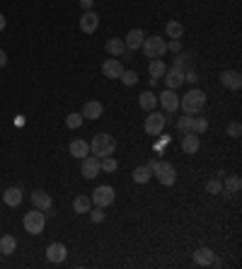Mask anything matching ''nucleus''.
Returning <instances> with one entry per match:
<instances>
[{"label": "nucleus", "instance_id": "9b49d317", "mask_svg": "<svg viewBox=\"0 0 242 269\" xmlns=\"http://www.w3.org/2000/svg\"><path fill=\"white\" fill-rule=\"evenodd\" d=\"M32 204H34V209H39V211H51L54 209V202H51V197L44 189L32 191Z\"/></svg>", "mask_w": 242, "mask_h": 269}, {"label": "nucleus", "instance_id": "c85d7f7f", "mask_svg": "<svg viewBox=\"0 0 242 269\" xmlns=\"http://www.w3.org/2000/svg\"><path fill=\"white\" fill-rule=\"evenodd\" d=\"M240 187H242L240 177H237V175H232V177L225 179V184H223V191H225V194H237V191H240Z\"/></svg>", "mask_w": 242, "mask_h": 269}, {"label": "nucleus", "instance_id": "ddd939ff", "mask_svg": "<svg viewBox=\"0 0 242 269\" xmlns=\"http://www.w3.org/2000/svg\"><path fill=\"white\" fill-rule=\"evenodd\" d=\"M97 27H99V17L95 15L92 10H85L83 12V17H80V29L85 34H92V32H97Z\"/></svg>", "mask_w": 242, "mask_h": 269}, {"label": "nucleus", "instance_id": "79ce46f5", "mask_svg": "<svg viewBox=\"0 0 242 269\" xmlns=\"http://www.w3.org/2000/svg\"><path fill=\"white\" fill-rule=\"evenodd\" d=\"M5 63H8V54H5V51L0 49V68L5 66Z\"/></svg>", "mask_w": 242, "mask_h": 269}, {"label": "nucleus", "instance_id": "f257e3e1", "mask_svg": "<svg viewBox=\"0 0 242 269\" xmlns=\"http://www.w3.org/2000/svg\"><path fill=\"white\" fill-rule=\"evenodd\" d=\"M179 107H182L187 114H198L204 107H206V92L198 90V88L189 90L184 97H179Z\"/></svg>", "mask_w": 242, "mask_h": 269}, {"label": "nucleus", "instance_id": "2eb2a0df", "mask_svg": "<svg viewBox=\"0 0 242 269\" xmlns=\"http://www.w3.org/2000/svg\"><path fill=\"white\" fill-rule=\"evenodd\" d=\"M220 83L230 90H240L242 88V75L237 70H223V73H220Z\"/></svg>", "mask_w": 242, "mask_h": 269}, {"label": "nucleus", "instance_id": "a19ab883", "mask_svg": "<svg viewBox=\"0 0 242 269\" xmlns=\"http://www.w3.org/2000/svg\"><path fill=\"white\" fill-rule=\"evenodd\" d=\"M80 5H83V10H92L95 0H80Z\"/></svg>", "mask_w": 242, "mask_h": 269}, {"label": "nucleus", "instance_id": "0eeeda50", "mask_svg": "<svg viewBox=\"0 0 242 269\" xmlns=\"http://www.w3.org/2000/svg\"><path fill=\"white\" fill-rule=\"evenodd\" d=\"M80 172H83L85 179H95L99 172H102V170H99V158L97 156H85L83 163H80Z\"/></svg>", "mask_w": 242, "mask_h": 269}, {"label": "nucleus", "instance_id": "a878e982", "mask_svg": "<svg viewBox=\"0 0 242 269\" xmlns=\"http://www.w3.org/2000/svg\"><path fill=\"white\" fill-rule=\"evenodd\" d=\"M150 175H153V170L148 168V165H138V168L133 170V182H138V184H145L148 179H150Z\"/></svg>", "mask_w": 242, "mask_h": 269}, {"label": "nucleus", "instance_id": "393cba45", "mask_svg": "<svg viewBox=\"0 0 242 269\" xmlns=\"http://www.w3.org/2000/svg\"><path fill=\"white\" fill-rule=\"evenodd\" d=\"M138 104L143 107L145 112H153V109H155V104H157V95H153L150 90H145L143 95L138 97Z\"/></svg>", "mask_w": 242, "mask_h": 269}, {"label": "nucleus", "instance_id": "4be33fe9", "mask_svg": "<svg viewBox=\"0 0 242 269\" xmlns=\"http://www.w3.org/2000/svg\"><path fill=\"white\" fill-rule=\"evenodd\" d=\"M107 51H109L111 56H124V54H126V44H124V39L111 36L109 42H107Z\"/></svg>", "mask_w": 242, "mask_h": 269}, {"label": "nucleus", "instance_id": "f704fd0d", "mask_svg": "<svg viewBox=\"0 0 242 269\" xmlns=\"http://www.w3.org/2000/svg\"><path fill=\"white\" fill-rule=\"evenodd\" d=\"M177 129H179L182 134H189V131H191V114L179 117V119H177Z\"/></svg>", "mask_w": 242, "mask_h": 269}, {"label": "nucleus", "instance_id": "ea45409f", "mask_svg": "<svg viewBox=\"0 0 242 269\" xmlns=\"http://www.w3.org/2000/svg\"><path fill=\"white\" fill-rule=\"evenodd\" d=\"M167 51L179 54V51H182V42H179V39H170V42H167Z\"/></svg>", "mask_w": 242, "mask_h": 269}, {"label": "nucleus", "instance_id": "72a5a7b5", "mask_svg": "<svg viewBox=\"0 0 242 269\" xmlns=\"http://www.w3.org/2000/svg\"><path fill=\"white\" fill-rule=\"evenodd\" d=\"M119 80L124 83V85H129V88H131V85H136V83H138V73H136V70H124Z\"/></svg>", "mask_w": 242, "mask_h": 269}, {"label": "nucleus", "instance_id": "37998d69", "mask_svg": "<svg viewBox=\"0 0 242 269\" xmlns=\"http://www.w3.org/2000/svg\"><path fill=\"white\" fill-rule=\"evenodd\" d=\"M5 24H8V22H5V15H3V12H0V32H3V29H5Z\"/></svg>", "mask_w": 242, "mask_h": 269}, {"label": "nucleus", "instance_id": "9d476101", "mask_svg": "<svg viewBox=\"0 0 242 269\" xmlns=\"http://www.w3.org/2000/svg\"><path fill=\"white\" fill-rule=\"evenodd\" d=\"M121 73H124V66H121L119 58H107L104 63H102V75L104 78H121Z\"/></svg>", "mask_w": 242, "mask_h": 269}, {"label": "nucleus", "instance_id": "5701e85b", "mask_svg": "<svg viewBox=\"0 0 242 269\" xmlns=\"http://www.w3.org/2000/svg\"><path fill=\"white\" fill-rule=\"evenodd\" d=\"M194 262H196V264H204V267H209L211 262H213V250H209V247H198L196 252H194Z\"/></svg>", "mask_w": 242, "mask_h": 269}, {"label": "nucleus", "instance_id": "39448f33", "mask_svg": "<svg viewBox=\"0 0 242 269\" xmlns=\"http://www.w3.org/2000/svg\"><path fill=\"white\" fill-rule=\"evenodd\" d=\"M141 49H143L145 58H163L167 54V42L163 36H150V39H143Z\"/></svg>", "mask_w": 242, "mask_h": 269}, {"label": "nucleus", "instance_id": "423d86ee", "mask_svg": "<svg viewBox=\"0 0 242 269\" xmlns=\"http://www.w3.org/2000/svg\"><path fill=\"white\" fill-rule=\"evenodd\" d=\"M165 122H167L165 114L148 112V119H145V124H143L145 134H148V136H160V134H163V129H165Z\"/></svg>", "mask_w": 242, "mask_h": 269}, {"label": "nucleus", "instance_id": "1a4fd4ad", "mask_svg": "<svg viewBox=\"0 0 242 269\" xmlns=\"http://www.w3.org/2000/svg\"><path fill=\"white\" fill-rule=\"evenodd\" d=\"M157 102L165 107L167 112H177V109H179V95H177L175 90H170V88L163 90V95L157 97Z\"/></svg>", "mask_w": 242, "mask_h": 269}, {"label": "nucleus", "instance_id": "f8f14e48", "mask_svg": "<svg viewBox=\"0 0 242 269\" xmlns=\"http://www.w3.org/2000/svg\"><path fill=\"white\" fill-rule=\"evenodd\" d=\"M46 257H49V262H54V264H61L68 257L66 245L63 243H51V245L46 247Z\"/></svg>", "mask_w": 242, "mask_h": 269}, {"label": "nucleus", "instance_id": "20e7f679", "mask_svg": "<svg viewBox=\"0 0 242 269\" xmlns=\"http://www.w3.org/2000/svg\"><path fill=\"white\" fill-rule=\"evenodd\" d=\"M24 230L29 233V236H42V230H44L46 225V216L44 211H39V209H32L29 213H24Z\"/></svg>", "mask_w": 242, "mask_h": 269}, {"label": "nucleus", "instance_id": "2f4dec72", "mask_svg": "<svg viewBox=\"0 0 242 269\" xmlns=\"http://www.w3.org/2000/svg\"><path fill=\"white\" fill-rule=\"evenodd\" d=\"M189 61H191V56L179 51V54H177V58H175V66H172V68H177V70H184V73H187V70H189Z\"/></svg>", "mask_w": 242, "mask_h": 269}, {"label": "nucleus", "instance_id": "4468645a", "mask_svg": "<svg viewBox=\"0 0 242 269\" xmlns=\"http://www.w3.org/2000/svg\"><path fill=\"white\" fill-rule=\"evenodd\" d=\"M102 112H104V107H102V102H85L83 104V119H90V122H95V119H99L102 117Z\"/></svg>", "mask_w": 242, "mask_h": 269}, {"label": "nucleus", "instance_id": "6e6552de", "mask_svg": "<svg viewBox=\"0 0 242 269\" xmlns=\"http://www.w3.org/2000/svg\"><path fill=\"white\" fill-rule=\"evenodd\" d=\"M114 202V189L111 187H107V184H102V187H97V189L92 191V204L95 206H109V204Z\"/></svg>", "mask_w": 242, "mask_h": 269}, {"label": "nucleus", "instance_id": "4c0bfd02", "mask_svg": "<svg viewBox=\"0 0 242 269\" xmlns=\"http://www.w3.org/2000/svg\"><path fill=\"white\" fill-rule=\"evenodd\" d=\"M240 134H242L240 122H232L230 126H228V136H232V138H240Z\"/></svg>", "mask_w": 242, "mask_h": 269}, {"label": "nucleus", "instance_id": "cd10ccee", "mask_svg": "<svg viewBox=\"0 0 242 269\" xmlns=\"http://www.w3.org/2000/svg\"><path fill=\"white\" fill-rule=\"evenodd\" d=\"M182 34H184V24L182 22H177V20L167 22V36L170 39H182Z\"/></svg>", "mask_w": 242, "mask_h": 269}, {"label": "nucleus", "instance_id": "dca6fc26", "mask_svg": "<svg viewBox=\"0 0 242 269\" xmlns=\"http://www.w3.org/2000/svg\"><path fill=\"white\" fill-rule=\"evenodd\" d=\"M165 88H170V90H175V88H179L182 83H184V70H177V68H170V70H165Z\"/></svg>", "mask_w": 242, "mask_h": 269}, {"label": "nucleus", "instance_id": "f3484780", "mask_svg": "<svg viewBox=\"0 0 242 269\" xmlns=\"http://www.w3.org/2000/svg\"><path fill=\"white\" fill-rule=\"evenodd\" d=\"M145 34L141 29H131V32L126 34V39H124V44H126V51H136V49H141L143 44Z\"/></svg>", "mask_w": 242, "mask_h": 269}, {"label": "nucleus", "instance_id": "aec40b11", "mask_svg": "<svg viewBox=\"0 0 242 269\" xmlns=\"http://www.w3.org/2000/svg\"><path fill=\"white\" fill-rule=\"evenodd\" d=\"M198 148H201V141H198V134H191V131H189V134H184V138H182V150L191 156V153H196Z\"/></svg>", "mask_w": 242, "mask_h": 269}, {"label": "nucleus", "instance_id": "6ab92c4d", "mask_svg": "<svg viewBox=\"0 0 242 269\" xmlns=\"http://www.w3.org/2000/svg\"><path fill=\"white\" fill-rule=\"evenodd\" d=\"M3 202L8 204V206H20L22 204V189L20 187H8V189L3 191Z\"/></svg>", "mask_w": 242, "mask_h": 269}, {"label": "nucleus", "instance_id": "c9c22d12", "mask_svg": "<svg viewBox=\"0 0 242 269\" xmlns=\"http://www.w3.org/2000/svg\"><path fill=\"white\" fill-rule=\"evenodd\" d=\"M88 213L92 216L95 223H102V221H104V209H102V206H95V209H90Z\"/></svg>", "mask_w": 242, "mask_h": 269}, {"label": "nucleus", "instance_id": "7ed1b4c3", "mask_svg": "<svg viewBox=\"0 0 242 269\" xmlns=\"http://www.w3.org/2000/svg\"><path fill=\"white\" fill-rule=\"evenodd\" d=\"M114 150H116V141H114V136H109V134H97L92 138V143H90V153L97 158L111 156Z\"/></svg>", "mask_w": 242, "mask_h": 269}, {"label": "nucleus", "instance_id": "bb28decb", "mask_svg": "<svg viewBox=\"0 0 242 269\" xmlns=\"http://www.w3.org/2000/svg\"><path fill=\"white\" fill-rule=\"evenodd\" d=\"M73 209H75V213H88L92 209V199L85 197V194H80V197H75V202H73Z\"/></svg>", "mask_w": 242, "mask_h": 269}, {"label": "nucleus", "instance_id": "c756f323", "mask_svg": "<svg viewBox=\"0 0 242 269\" xmlns=\"http://www.w3.org/2000/svg\"><path fill=\"white\" fill-rule=\"evenodd\" d=\"M119 168V163H116V160H114V158L111 156H104V158H99V170H102V172H114V170Z\"/></svg>", "mask_w": 242, "mask_h": 269}, {"label": "nucleus", "instance_id": "58836bf2", "mask_svg": "<svg viewBox=\"0 0 242 269\" xmlns=\"http://www.w3.org/2000/svg\"><path fill=\"white\" fill-rule=\"evenodd\" d=\"M184 83H191V85H196V83H198V73H196V70H191V68H189L187 73H184Z\"/></svg>", "mask_w": 242, "mask_h": 269}, {"label": "nucleus", "instance_id": "b1692460", "mask_svg": "<svg viewBox=\"0 0 242 269\" xmlns=\"http://www.w3.org/2000/svg\"><path fill=\"white\" fill-rule=\"evenodd\" d=\"M17 250V240L15 236H3L0 238V255H15Z\"/></svg>", "mask_w": 242, "mask_h": 269}, {"label": "nucleus", "instance_id": "412c9836", "mask_svg": "<svg viewBox=\"0 0 242 269\" xmlns=\"http://www.w3.org/2000/svg\"><path fill=\"white\" fill-rule=\"evenodd\" d=\"M165 70H167V66H165V61L163 58H150V63H148V73H150V78H163L165 75Z\"/></svg>", "mask_w": 242, "mask_h": 269}, {"label": "nucleus", "instance_id": "f03ea898", "mask_svg": "<svg viewBox=\"0 0 242 269\" xmlns=\"http://www.w3.org/2000/svg\"><path fill=\"white\" fill-rule=\"evenodd\" d=\"M148 168L153 170V175L160 179V184H165V187H172L177 182V170L172 168L170 163H165V160H150Z\"/></svg>", "mask_w": 242, "mask_h": 269}, {"label": "nucleus", "instance_id": "473e14b6", "mask_svg": "<svg viewBox=\"0 0 242 269\" xmlns=\"http://www.w3.org/2000/svg\"><path fill=\"white\" fill-rule=\"evenodd\" d=\"M83 122H85V119H83V114H77V112H70L66 117V126H68V129H80Z\"/></svg>", "mask_w": 242, "mask_h": 269}, {"label": "nucleus", "instance_id": "7c9ffc66", "mask_svg": "<svg viewBox=\"0 0 242 269\" xmlns=\"http://www.w3.org/2000/svg\"><path fill=\"white\" fill-rule=\"evenodd\" d=\"M209 129L206 117H191V134H204Z\"/></svg>", "mask_w": 242, "mask_h": 269}, {"label": "nucleus", "instance_id": "e433bc0d", "mask_svg": "<svg viewBox=\"0 0 242 269\" xmlns=\"http://www.w3.org/2000/svg\"><path fill=\"white\" fill-rule=\"evenodd\" d=\"M206 189H209V194H220L223 191V182L220 179H211L209 184H206Z\"/></svg>", "mask_w": 242, "mask_h": 269}, {"label": "nucleus", "instance_id": "a211bd4d", "mask_svg": "<svg viewBox=\"0 0 242 269\" xmlns=\"http://www.w3.org/2000/svg\"><path fill=\"white\" fill-rule=\"evenodd\" d=\"M68 150H70V156H73V158L83 160L85 156H90V143H88V141H83V138H75V141L70 143Z\"/></svg>", "mask_w": 242, "mask_h": 269}]
</instances>
